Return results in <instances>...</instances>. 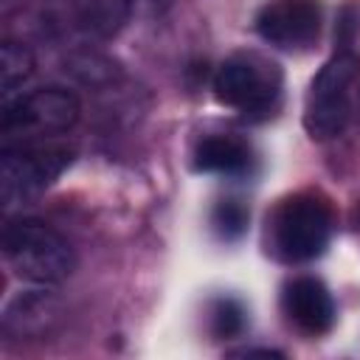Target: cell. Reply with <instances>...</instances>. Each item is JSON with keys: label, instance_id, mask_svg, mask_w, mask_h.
Segmentation results:
<instances>
[{"label": "cell", "instance_id": "5", "mask_svg": "<svg viewBox=\"0 0 360 360\" xmlns=\"http://www.w3.org/2000/svg\"><path fill=\"white\" fill-rule=\"evenodd\" d=\"M82 115L79 98L68 87H37L3 104L0 132L6 138H42L68 132Z\"/></svg>", "mask_w": 360, "mask_h": 360}, {"label": "cell", "instance_id": "4", "mask_svg": "<svg viewBox=\"0 0 360 360\" xmlns=\"http://www.w3.org/2000/svg\"><path fill=\"white\" fill-rule=\"evenodd\" d=\"M76 152L65 143H6L0 152V200L14 208L48 186H53L62 172L73 163Z\"/></svg>", "mask_w": 360, "mask_h": 360}, {"label": "cell", "instance_id": "3", "mask_svg": "<svg viewBox=\"0 0 360 360\" xmlns=\"http://www.w3.org/2000/svg\"><path fill=\"white\" fill-rule=\"evenodd\" d=\"M360 59L349 48L338 51L309 82L304 101V129L315 141H329L343 132L352 118V84L357 82Z\"/></svg>", "mask_w": 360, "mask_h": 360}, {"label": "cell", "instance_id": "14", "mask_svg": "<svg viewBox=\"0 0 360 360\" xmlns=\"http://www.w3.org/2000/svg\"><path fill=\"white\" fill-rule=\"evenodd\" d=\"M248 222H250V211L245 208L242 200L228 197L211 208V228L222 242H236L248 231Z\"/></svg>", "mask_w": 360, "mask_h": 360}, {"label": "cell", "instance_id": "2", "mask_svg": "<svg viewBox=\"0 0 360 360\" xmlns=\"http://www.w3.org/2000/svg\"><path fill=\"white\" fill-rule=\"evenodd\" d=\"M3 256L20 278L42 287L65 281L76 267V256L68 239L34 217L11 219L3 228Z\"/></svg>", "mask_w": 360, "mask_h": 360}, {"label": "cell", "instance_id": "8", "mask_svg": "<svg viewBox=\"0 0 360 360\" xmlns=\"http://www.w3.org/2000/svg\"><path fill=\"white\" fill-rule=\"evenodd\" d=\"M281 307L290 323L304 335H326L335 326V298L321 278L298 276L287 281L281 292Z\"/></svg>", "mask_w": 360, "mask_h": 360}, {"label": "cell", "instance_id": "7", "mask_svg": "<svg viewBox=\"0 0 360 360\" xmlns=\"http://www.w3.org/2000/svg\"><path fill=\"white\" fill-rule=\"evenodd\" d=\"M256 34L281 51H307L321 34L315 0H267L256 14Z\"/></svg>", "mask_w": 360, "mask_h": 360}, {"label": "cell", "instance_id": "1", "mask_svg": "<svg viewBox=\"0 0 360 360\" xmlns=\"http://www.w3.org/2000/svg\"><path fill=\"white\" fill-rule=\"evenodd\" d=\"M332 239V205L315 191H295L267 214V250L290 264L318 259Z\"/></svg>", "mask_w": 360, "mask_h": 360}, {"label": "cell", "instance_id": "11", "mask_svg": "<svg viewBox=\"0 0 360 360\" xmlns=\"http://www.w3.org/2000/svg\"><path fill=\"white\" fill-rule=\"evenodd\" d=\"M135 14V0H73V17L79 28L98 39L115 37Z\"/></svg>", "mask_w": 360, "mask_h": 360}, {"label": "cell", "instance_id": "9", "mask_svg": "<svg viewBox=\"0 0 360 360\" xmlns=\"http://www.w3.org/2000/svg\"><path fill=\"white\" fill-rule=\"evenodd\" d=\"M59 318V304L48 290H22L3 309V332L14 340H31L51 332Z\"/></svg>", "mask_w": 360, "mask_h": 360}, {"label": "cell", "instance_id": "15", "mask_svg": "<svg viewBox=\"0 0 360 360\" xmlns=\"http://www.w3.org/2000/svg\"><path fill=\"white\" fill-rule=\"evenodd\" d=\"M174 0H135V11H143V14H163L172 8Z\"/></svg>", "mask_w": 360, "mask_h": 360}, {"label": "cell", "instance_id": "6", "mask_svg": "<svg viewBox=\"0 0 360 360\" xmlns=\"http://www.w3.org/2000/svg\"><path fill=\"white\" fill-rule=\"evenodd\" d=\"M278 90H281L278 68L253 53L228 56L214 73L217 101L236 107L245 115H264L276 104Z\"/></svg>", "mask_w": 360, "mask_h": 360}, {"label": "cell", "instance_id": "10", "mask_svg": "<svg viewBox=\"0 0 360 360\" xmlns=\"http://www.w3.org/2000/svg\"><path fill=\"white\" fill-rule=\"evenodd\" d=\"M194 172L205 174H245L250 169V149L233 135H208L194 146Z\"/></svg>", "mask_w": 360, "mask_h": 360}, {"label": "cell", "instance_id": "12", "mask_svg": "<svg viewBox=\"0 0 360 360\" xmlns=\"http://www.w3.org/2000/svg\"><path fill=\"white\" fill-rule=\"evenodd\" d=\"M34 53L28 45L17 42V39H6L0 45V87H3V98L8 101L17 87H22L31 76H34Z\"/></svg>", "mask_w": 360, "mask_h": 360}, {"label": "cell", "instance_id": "16", "mask_svg": "<svg viewBox=\"0 0 360 360\" xmlns=\"http://www.w3.org/2000/svg\"><path fill=\"white\" fill-rule=\"evenodd\" d=\"M236 354H262V357H281V352H276V349H245V352H236Z\"/></svg>", "mask_w": 360, "mask_h": 360}, {"label": "cell", "instance_id": "13", "mask_svg": "<svg viewBox=\"0 0 360 360\" xmlns=\"http://www.w3.org/2000/svg\"><path fill=\"white\" fill-rule=\"evenodd\" d=\"M208 329L219 340L242 335V329H245V307H242V301H236L231 295L214 298L208 304Z\"/></svg>", "mask_w": 360, "mask_h": 360}]
</instances>
